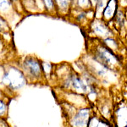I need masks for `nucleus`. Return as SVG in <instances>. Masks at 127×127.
I'll use <instances>...</instances> for the list:
<instances>
[{"label": "nucleus", "mask_w": 127, "mask_h": 127, "mask_svg": "<svg viewBox=\"0 0 127 127\" xmlns=\"http://www.w3.org/2000/svg\"><path fill=\"white\" fill-rule=\"evenodd\" d=\"M25 77L31 82H38L46 79L44 68L38 59L28 56L22 62V69Z\"/></svg>", "instance_id": "f257e3e1"}, {"label": "nucleus", "mask_w": 127, "mask_h": 127, "mask_svg": "<svg viewBox=\"0 0 127 127\" xmlns=\"http://www.w3.org/2000/svg\"><path fill=\"white\" fill-rule=\"evenodd\" d=\"M16 12L17 9L13 0H0V15L8 22V24L10 23L11 19L15 20L14 14Z\"/></svg>", "instance_id": "f03ea898"}, {"label": "nucleus", "mask_w": 127, "mask_h": 127, "mask_svg": "<svg viewBox=\"0 0 127 127\" xmlns=\"http://www.w3.org/2000/svg\"><path fill=\"white\" fill-rule=\"evenodd\" d=\"M9 29V24L0 15V32H8Z\"/></svg>", "instance_id": "423d86ee"}, {"label": "nucleus", "mask_w": 127, "mask_h": 127, "mask_svg": "<svg viewBox=\"0 0 127 127\" xmlns=\"http://www.w3.org/2000/svg\"><path fill=\"white\" fill-rule=\"evenodd\" d=\"M54 3L57 14H61L68 11L71 2L70 0H54Z\"/></svg>", "instance_id": "7ed1b4c3"}, {"label": "nucleus", "mask_w": 127, "mask_h": 127, "mask_svg": "<svg viewBox=\"0 0 127 127\" xmlns=\"http://www.w3.org/2000/svg\"><path fill=\"white\" fill-rule=\"evenodd\" d=\"M8 106L3 100H0V119L4 118L7 114Z\"/></svg>", "instance_id": "39448f33"}, {"label": "nucleus", "mask_w": 127, "mask_h": 127, "mask_svg": "<svg viewBox=\"0 0 127 127\" xmlns=\"http://www.w3.org/2000/svg\"><path fill=\"white\" fill-rule=\"evenodd\" d=\"M42 2H43L44 9H46V11L48 13H53V12H54V13L57 14L54 0H42Z\"/></svg>", "instance_id": "20e7f679"}]
</instances>
